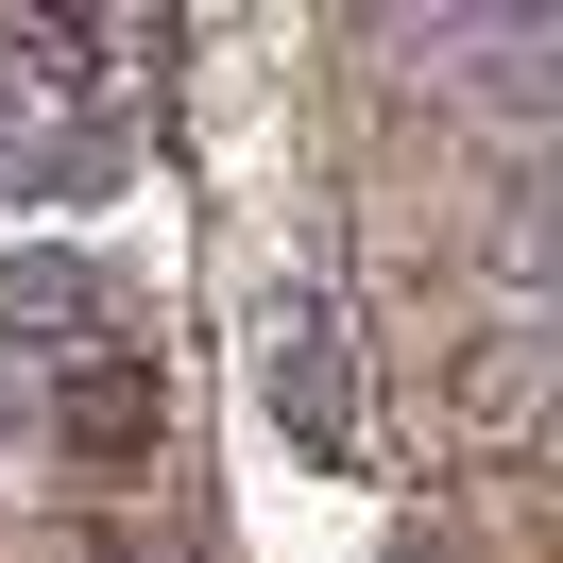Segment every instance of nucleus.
<instances>
[{
  "label": "nucleus",
  "instance_id": "f257e3e1",
  "mask_svg": "<svg viewBox=\"0 0 563 563\" xmlns=\"http://www.w3.org/2000/svg\"><path fill=\"white\" fill-rule=\"evenodd\" d=\"M274 410L308 427V444H342V427H358V393H342V324H324V308L274 324Z\"/></svg>",
  "mask_w": 563,
  "mask_h": 563
},
{
  "label": "nucleus",
  "instance_id": "7ed1b4c3",
  "mask_svg": "<svg viewBox=\"0 0 563 563\" xmlns=\"http://www.w3.org/2000/svg\"><path fill=\"white\" fill-rule=\"evenodd\" d=\"M137 427H154L137 358H69V444H86V461H137Z\"/></svg>",
  "mask_w": 563,
  "mask_h": 563
},
{
  "label": "nucleus",
  "instance_id": "f03ea898",
  "mask_svg": "<svg viewBox=\"0 0 563 563\" xmlns=\"http://www.w3.org/2000/svg\"><path fill=\"white\" fill-rule=\"evenodd\" d=\"M0 324H18V342H103V274H86V256H18V274H0Z\"/></svg>",
  "mask_w": 563,
  "mask_h": 563
}]
</instances>
